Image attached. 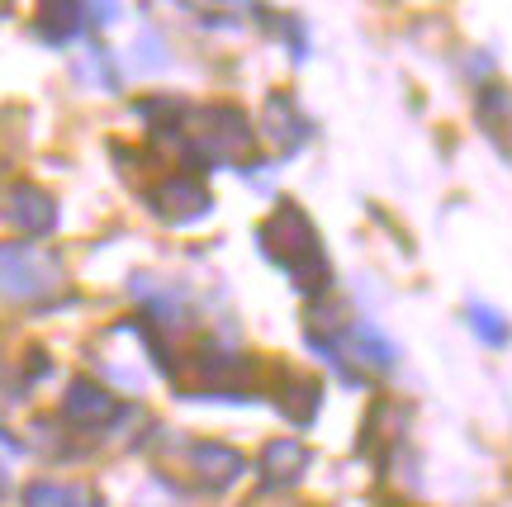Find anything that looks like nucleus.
Masks as SVG:
<instances>
[{"mask_svg": "<svg viewBox=\"0 0 512 507\" xmlns=\"http://www.w3.org/2000/svg\"><path fill=\"white\" fill-rule=\"evenodd\" d=\"M10 223H15L19 233H48L53 228V200L43 195V190H34V185H19V190H10Z\"/></svg>", "mask_w": 512, "mask_h": 507, "instance_id": "7ed1b4c3", "label": "nucleus"}, {"mask_svg": "<svg viewBox=\"0 0 512 507\" xmlns=\"http://www.w3.org/2000/svg\"><path fill=\"white\" fill-rule=\"evenodd\" d=\"M470 323H475V332H479V337H484V342H494V346H503V342H508V327H503V318H498L494 308L470 304Z\"/></svg>", "mask_w": 512, "mask_h": 507, "instance_id": "1a4fd4ad", "label": "nucleus"}, {"mask_svg": "<svg viewBox=\"0 0 512 507\" xmlns=\"http://www.w3.org/2000/svg\"><path fill=\"white\" fill-rule=\"evenodd\" d=\"M261 465H266V474H271V479L290 484V479H299V474H304L309 451H304L299 441H271V446H266V455H261Z\"/></svg>", "mask_w": 512, "mask_h": 507, "instance_id": "0eeeda50", "label": "nucleus"}, {"mask_svg": "<svg viewBox=\"0 0 512 507\" xmlns=\"http://www.w3.org/2000/svg\"><path fill=\"white\" fill-rule=\"evenodd\" d=\"M119 413V403L105 394V389H95V384L76 380L72 394H67V417H72L76 427H100V422H110Z\"/></svg>", "mask_w": 512, "mask_h": 507, "instance_id": "39448f33", "label": "nucleus"}, {"mask_svg": "<svg viewBox=\"0 0 512 507\" xmlns=\"http://www.w3.org/2000/svg\"><path fill=\"white\" fill-rule=\"evenodd\" d=\"M0 489H5V479H0Z\"/></svg>", "mask_w": 512, "mask_h": 507, "instance_id": "9d476101", "label": "nucleus"}, {"mask_svg": "<svg viewBox=\"0 0 512 507\" xmlns=\"http://www.w3.org/2000/svg\"><path fill=\"white\" fill-rule=\"evenodd\" d=\"M190 460H195V470H200V479H209L214 489H223V484H233L242 474V455L228 451V446H214V441H204V446H195L190 451Z\"/></svg>", "mask_w": 512, "mask_h": 507, "instance_id": "423d86ee", "label": "nucleus"}, {"mask_svg": "<svg viewBox=\"0 0 512 507\" xmlns=\"http://www.w3.org/2000/svg\"><path fill=\"white\" fill-rule=\"evenodd\" d=\"M152 204H157L166 218H176V223H181V218H200L204 209H209V195H204L190 176H171V181L152 195Z\"/></svg>", "mask_w": 512, "mask_h": 507, "instance_id": "20e7f679", "label": "nucleus"}, {"mask_svg": "<svg viewBox=\"0 0 512 507\" xmlns=\"http://www.w3.org/2000/svg\"><path fill=\"white\" fill-rule=\"evenodd\" d=\"M57 280V261L53 256L34 252V247H5L0 252V290L24 299V294L48 290Z\"/></svg>", "mask_w": 512, "mask_h": 507, "instance_id": "f03ea898", "label": "nucleus"}, {"mask_svg": "<svg viewBox=\"0 0 512 507\" xmlns=\"http://www.w3.org/2000/svg\"><path fill=\"white\" fill-rule=\"evenodd\" d=\"M24 507H86V493L67 484H34L24 493Z\"/></svg>", "mask_w": 512, "mask_h": 507, "instance_id": "6e6552de", "label": "nucleus"}, {"mask_svg": "<svg viewBox=\"0 0 512 507\" xmlns=\"http://www.w3.org/2000/svg\"><path fill=\"white\" fill-rule=\"evenodd\" d=\"M261 247L271 261H280L285 271L299 280V290H323L328 285V266H323V252H318V233L313 223L294 204H280L275 218L261 228Z\"/></svg>", "mask_w": 512, "mask_h": 507, "instance_id": "f257e3e1", "label": "nucleus"}]
</instances>
